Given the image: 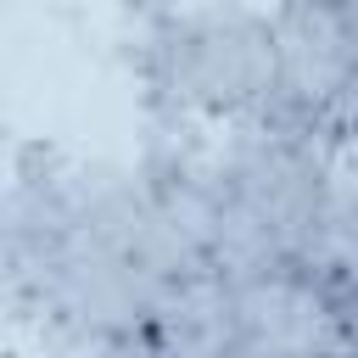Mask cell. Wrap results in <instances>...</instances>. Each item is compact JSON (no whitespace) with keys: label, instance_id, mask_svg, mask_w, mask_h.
<instances>
[{"label":"cell","instance_id":"cell-4","mask_svg":"<svg viewBox=\"0 0 358 358\" xmlns=\"http://www.w3.org/2000/svg\"><path fill=\"white\" fill-rule=\"evenodd\" d=\"M140 352L157 358H235V285L218 268L173 280L145 319Z\"/></svg>","mask_w":358,"mask_h":358},{"label":"cell","instance_id":"cell-1","mask_svg":"<svg viewBox=\"0 0 358 358\" xmlns=\"http://www.w3.org/2000/svg\"><path fill=\"white\" fill-rule=\"evenodd\" d=\"M140 78L162 123L235 129L274 101V17L252 0L162 6L140 34Z\"/></svg>","mask_w":358,"mask_h":358},{"label":"cell","instance_id":"cell-3","mask_svg":"<svg viewBox=\"0 0 358 358\" xmlns=\"http://www.w3.org/2000/svg\"><path fill=\"white\" fill-rule=\"evenodd\" d=\"M268 117L347 145L358 134V39L341 0H274Z\"/></svg>","mask_w":358,"mask_h":358},{"label":"cell","instance_id":"cell-2","mask_svg":"<svg viewBox=\"0 0 358 358\" xmlns=\"http://www.w3.org/2000/svg\"><path fill=\"white\" fill-rule=\"evenodd\" d=\"M336 151H341L336 140L263 112L224 129V145L213 151V162H218L224 190L263 224V235L291 263H313L330 224Z\"/></svg>","mask_w":358,"mask_h":358},{"label":"cell","instance_id":"cell-5","mask_svg":"<svg viewBox=\"0 0 358 358\" xmlns=\"http://www.w3.org/2000/svg\"><path fill=\"white\" fill-rule=\"evenodd\" d=\"M347 6V22H352V39H358V0H341Z\"/></svg>","mask_w":358,"mask_h":358}]
</instances>
